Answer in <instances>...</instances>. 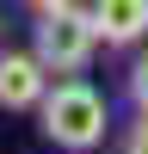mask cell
Segmentation results:
<instances>
[{
    "label": "cell",
    "instance_id": "1",
    "mask_svg": "<svg viewBox=\"0 0 148 154\" xmlns=\"http://www.w3.org/2000/svg\"><path fill=\"white\" fill-rule=\"evenodd\" d=\"M37 111H43V136H49L56 148H68V154L99 148V142H105V123H111L105 99H99L86 80H62V86H49V99H43Z\"/></svg>",
    "mask_w": 148,
    "mask_h": 154
},
{
    "label": "cell",
    "instance_id": "2",
    "mask_svg": "<svg viewBox=\"0 0 148 154\" xmlns=\"http://www.w3.org/2000/svg\"><path fill=\"white\" fill-rule=\"evenodd\" d=\"M99 43H105V37H99V25H93V6H86V12L80 6H62V12H43V19H37L31 56L43 62L49 74H80Z\"/></svg>",
    "mask_w": 148,
    "mask_h": 154
},
{
    "label": "cell",
    "instance_id": "3",
    "mask_svg": "<svg viewBox=\"0 0 148 154\" xmlns=\"http://www.w3.org/2000/svg\"><path fill=\"white\" fill-rule=\"evenodd\" d=\"M43 99H49V68L37 56L6 49V56H0V105L6 111H37Z\"/></svg>",
    "mask_w": 148,
    "mask_h": 154
},
{
    "label": "cell",
    "instance_id": "4",
    "mask_svg": "<svg viewBox=\"0 0 148 154\" xmlns=\"http://www.w3.org/2000/svg\"><path fill=\"white\" fill-rule=\"evenodd\" d=\"M93 25L105 43H142L148 37V0H93Z\"/></svg>",
    "mask_w": 148,
    "mask_h": 154
},
{
    "label": "cell",
    "instance_id": "5",
    "mask_svg": "<svg viewBox=\"0 0 148 154\" xmlns=\"http://www.w3.org/2000/svg\"><path fill=\"white\" fill-rule=\"evenodd\" d=\"M130 99H136V111H148V49L136 56V68H130Z\"/></svg>",
    "mask_w": 148,
    "mask_h": 154
},
{
    "label": "cell",
    "instance_id": "6",
    "mask_svg": "<svg viewBox=\"0 0 148 154\" xmlns=\"http://www.w3.org/2000/svg\"><path fill=\"white\" fill-rule=\"evenodd\" d=\"M123 154H148V111L130 123V136H123Z\"/></svg>",
    "mask_w": 148,
    "mask_h": 154
},
{
    "label": "cell",
    "instance_id": "7",
    "mask_svg": "<svg viewBox=\"0 0 148 154\" xmlns=\"http://www.w3.org/2000/svg\"><path fill=\"white\" fill-rule=\"evenodd\" d=\"M25 6H31L37 19H43V12H62V6H74V0H25Z\"/></svg>",
    "mask_w": 148,
    "mask_h": 154
}]
</instances>
